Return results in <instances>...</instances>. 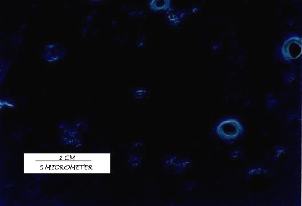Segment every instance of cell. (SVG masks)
<instances>
[{
	"instance_id": "5b68a950",
	"label": "cell",
	"mask_w": 302,
	"mask_h": 206,
	"mask_svg": "<svg viewBox=\"0 0 302 206\" xmlns=\"http://www.w3.org/2000/svg\"><path fill=\"white\" fill-rule=\"evenodd\" d=\"M186 15L182 11L172 7L165 12V17L171 26L178 25Z\"/></svg>"
},
{
	"instance_id": "7a4b0ae2",
	"label": "cell",
	"mask_w": 302,
	"mask_h": 206,
	"mask_svg": "<svg viewBox=\"0 0 302 206\" xmlns=\"http://www.w3.org/2000/svg\"><path fill=\"white\" fill-rule=\"evenodd\" d=\"M281 59L290 63L301 54V37L296 34L289 35L283 42L279 51Z\"/></svg>"
},
{
	"instance_id": "8fae6325",
	"label": "cell",
	"mask_w": 302,
	"mask_h": 206,
	"mask_svg": "<svg viewBox=\"0 0 302 206\" xmlns=\"http://www.w3.org/2000/svg\"><path fill=\"white\" fill-rule=\"evenodd\" d=\"M285 151H285V148L282 147L277 148V149L275 151V155H274V160H276L278 158L280 157V156H282L283 153H285Z\"/></svg>"
},
{
	"instance_id": "4fadbf2b",
	"label": "cell",
	"mask_w": 302,
	"mask_h": 206,
	"mask_svg": "<svg viewBox=\"0 0 302 206\" xmlns=\"http://www.w3.org/2000/svg\"><path fill=\"white\" fill-rule=\"evenodd\" d=\"M90 1H91L92 2H98V1H100V0H90Z\"/></svg>"
},
{
	"instance_id": "30bf717a",
	"label": "cell",
	"mask_w": 302,
	"mask_h": 206,
	"mask_svg": "<svg viewBox=\"0 0 302 206\" xmlns=\"http://www.w3.org/2000/svg\"><path fill=\"white\" fill-rule=\"evenodd\" d=\"M146 94V90L144 89H138L134 92L135 97L138 99H142Z\"/></svg>"
},
{
	"instance_id": "ba28073f",
	"label": "cell",
	"mask_w": 302,
	"mask_h": 206,
	"mask_svg": "<svg viewBox=\"0 0 302 206\" xmlns=\"http://www.w3.org/2000/svg\"><path fill=\"white\" fill-rule=\"evenodd\" d=\"M141 162V157L138 156L132 155L130 156L128 160V163H129L131 168H135L140 165Z\"/></svg>"
},
{
	"instance_id": "9c48e42d",
	"label": "cell",
	"mask_w": 302,
	"mask_h": 206,
	"mask_svg": "<svg viewBox=\"0 0 302 206\" xmlns=\"http://www.w3.org/2000/svg\"><path fill=\"white\" fill-rule=\"evenodd\" d=\"M15 107V105L13 102L9 99H1V108H13Z\"/></svg>"
},
{
	"instance_id": "277c9868",
	"label": "cell",
	"mask_w": 302,
	"mask_h": 206,
	"mask_svg": "<svg viewBox=\"0 0 302 206\" xmlns=\"http://www.w3.org/2000/svg\"><path fill=\"white\" fill-rule=\"evenodd\" d=\"M191 164V161L187 159L179 158L175 156H171L165 161V167L168 169L182 170L186 169Z\"/></svg>"
},
{
	"instance_id": "7c38bea8",
	"label": "cell",
	"mask_w": 302,
	"mask_h": 206,
	"mask_svg": "<svg viewBox=\"0 0 302 206\" xmlns=\"http://www.w3.org/2000/svg\"><path fill=\"white\" fill-rule=\"evenodd\" d=\"M238 154H239V152H238V151H235V152H233L232 153V158H237L238 156Z\"/></svg>"
},
{
	"instance_id": "52a82bcc",
	"label": "cell",
	"mask_w": 302,
	"mask_h": 206,
	"mask_svg": "<svg viewBox=\"0 0 302 206\" xmlns=\"http://www.w3.org/2000/svg\"><path fill=\"white\" fill-rule=\"evenodd\" d=\"M268 169H265L259 167H253L248 169L247 172V175L248 176H251L252 175H255V174H263L267 173L268 172Z\"/></svg>"
},
{
	"instance_id": "3957f363",
	"label": "cell",
	"mask_w": 302,
	"mask_h": 206,
	"mask_svg": "<svg viewBox=\"0 0 302 206\" xmlns=\"http://www.w3.org/2000/svg\"><path fill=\"white\" fill-rule=\"evenodd\" d=\"M65 53L64 48L59 44L56 43L45 47L42 57L46 61L52 62L62 59Z\"/></svg>"
},
{
	"instance_id": "6da1fadb",
	"label": "cell",
	"mask_w": 302,
	"mask_h": 206,
	"mask_svg": "<svg viewBox=\"0 0 302 206\" xmlns=\"http://www.w3.org/2000/svg\"><path fill=\"white\" fill-rule=\"evenodd\" d=\"M214 132L222 141L232 144L244 134L245 128L238 119L227 117L217 122L214 127Z\"/></svg>"
},
{
	"instance_id": "8992f818",
	"label": "cell",
	"mask_w": 302,
	"mask_h": 206,
	"mask_svg": "<svg viewBox=\"0 0 302 206\" xmlns=\"http://www.w3.org/2000/svg\"><path fill=\"white\" fill-rule=\"evenodd\" d=\"M171 7V0H150L149 2L150 9L156 13L166 12Z\"/></svg>"
}]
</instances>
